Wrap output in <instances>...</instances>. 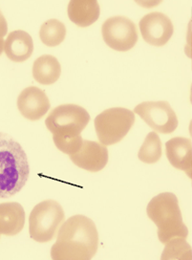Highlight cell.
Listing matches in <instances>:
<instances>
[{"label": "cell", "mask_w": 192, "mask_h": 260, "mask_svg": "<svg viewBox=\"0 0 192 260\" xmlns=\"http://www.w3.org/2000/svg\"><path fill=\"white\" fill-rule=\"evenodd\" d=\"M139 26L144 41L157 47L166 45L174 32L170 18L159 12L144 16Z\"/></svg>", "instance_id": "9c48e42d"}, {"label": "cell", "mask_w": 192, "mask_h": 260, "mask_svg": "<svg viewBox=\"0 0 192 260\" xmlns=\"http://www.w3.org/2000/svg\"><path fill=\"white\" fill-rule=\"evenodd\" d=\"M70 159L80 169L98 172L105 168L108 162L106 146L94 141L83 140V144L77 153L70 155Z\"/></svg>", "instance_id": "30bf717a"}, {"label": "cell", "mask_w": 192, "mask_h": 260, "mask_svg": "<svg viewBox=\"0 0 192 260\" xmlns=\"http://www.w3.org/2000/svg\"><path fill=\"white\" fill-rule=\"evenodd\" d=\"M61 66L56 57L44 55L36 59L33 66V77L43 85L55 83L60 77Z\"/></svg>", "instance_id": "2e32d148"}, {"label": "cell", "mask_w": 192, "mask_h": 260, "mask_svg": "<svg viewBox=\"0 0 192 260\" xmlns=\"http://www.w3.org/2000/svg\"><path fill=\"white\" fill-rule=\"evenodd\" d=\"M62 207L54 200H45L38 204L31 211L29 218L30 236L37 242H49L64 222Z\"/></svg>", "instance_id": "277c9868"}, {"label": "cell", "mask_w": 192, "mask_h": 260, "mask_svg": "<svg viewBox=\"0 0 192 260\" xmlns=\"http://www.w3.org/2000/svg\"><path fill=\"white\" fill-rule=\"evenodd\" d=\"M67 12L73 23L88 27L99 19L101 8L96 0H72L68 4Z\"/></svg>", "instance_id": "9a60e30c"}, {"label": "cell", "mask_w": 192, "mask_h": 260, "mask_svg": "<svg viewBox=\"0 0 192 260\" xmlns=\"http://www.w3.org/2000/svg\"><path fill=\"white\" fill-rule=\"evenodd\" d=\"M162 142L156 132H150L141 146L138 157L145 164H155L162 157Z\"/></svg>", "instance_id": "ac0fdd59"}, {"label": "cell", "mask_w": 192, "mask_h": 260, "mask_svg": "<svg viewBox=\"0 0 192 260\" xmlns=\"http://www.w3.org/2000/svg\"><path fill=\"white\" fill-rule=\"evenodd\" d=\"M165 245L166 248L161 256L162 259H191V247L184 238L175 237L170 239Z\"/></svg>", "instance_id": "d6986e66"}, {"label": "cell", "mask_w": 192, "mask_h": 260, "mask_svg": "<svg viewBox=\"0 0 192 260\" xmlns=\"http://www.w3.org/2000/svg\"><path fill=\"white\" fill-rule=\"evenodd\" d=\"M135 122V114L131 110L115 107L98 115L95 119L97 136L104 146H112L127 135Z\"/></svg>", "instance_id": "8992f818"}, {"label": "cell", "mask_w": 192, "mask_h": 260, "mask_svg": "<svg viewBox=\"0 0 192 260\" xmlns=\"http://www.w3.org/2000/svg\"><path fill=\"white\" fill-rule=\"evenodd\" d=\"M17 107L26 119L38 121L48 112L50 102L43 90L31 86L25 88L17 98Z\"/></svg>", "instance_id": "8fae6325"}, {"label": "cell", "mask_w": 192, "mask_h": 260, "mask_svg": "<svg viewBox=\"0 0 192 260\" xmlns=\"http://www.w3.org/2000/svg\"><path fill=\"white\" fill-rule=\"evenodd\" d=\"M166 153L169 162L191 178L192 144L189 139L175 137L166 144Z\"/></svg>", "instance_id": "7c38bea8"}, {"label": "cell", "mask_w": 192, "mask_h": 260, "mask_svg": "<svg viewBox=\"0 0 192 260\" xmlns=\"http://www.w3.org/2000/svg\"><path fill=\"white\" fill-rule=\"evenodd\" d=\"M139 115L153 130L163 134H170L178 127V118L172 107L165 101L145 102L135 107Z\"/></svg>", "instance_id": "ba28073f"}, {"label": "cell", "mask_w": 192, "mask_h": 260, "mask_svg": "<svg viewBox=\"0 0 192 260\" xmlns=\"http://www.w3.org/2000/svg\"><path fill=\"white\" fill-rule=\"evenodd\" d=\"M8 32V24L3 16V14L0 11V38H4Z\"/></svg>", "instance_id": "44dd1931"}, {"label": "cell", "mask_w": 192, "mask_h": 260, "mask_svg": "<svg viewBox=\"0 0 192 260\" xmlns=\"http://www.w3.org/2000/svg\"><path fill=\"white\" fill-rule=\"evenodd\" d=\"M25 225V211L16 202L0 204V235L16 236Z\"/></svg>", "instance_id": "4fadbf2b"}, {"label": "cell", "mask_w": 192, "mask_h": 260, "mask_svg": "<svg viewBox=\"0 0 192 260\" xmlns=\"http://www.w3.org/2000/svg\"><path fill=\"white\" fill-rule=\"evenodd\" d=\"M4 40H3V38H0V56H1V54H2V52H3V50H4Z\"/></svg>", "instance_id": "7402d4cb"}, {"label": "cell", "mask_w": 192, "mask_h": 260, "mask_svg": "<svg viewBox=\"0 0 192 260\" xmlns=\"http://www.w3.org/2000/svg\"><path fill=\"white\" fill-rule=\"evenodd\" d=\"M146 212L158 228L161 243L166 244L175 237L185 239L188 236V229L183 221L176 195L164 192L155 196L147 205Z\"/></svg>", "instance_id": "3957f363"}, {"label": "cell", "mask_w": 192, "mask_h": 260, "mask_svg": "<svg viewBox=\"0 0 192 260\" xmlns=\"http://www.w3.org/2000/svg\"><path fill=\"white\" fill-rule=\"evenodd\" d=\"M98 247L99 234L95 223L77 214L58 229L51 256L54 260H90L96 254Z\"/></svg>", "instance_id": "6da1fadb"}, {"label": "cell", "mask_w": 192, "mask_h": 260, "mask_svg": "<svg viewBox=\"0 0 192 260\" xmlns=\"http://www.w3.org/2000/svg\"><path fill=\"white\" fill-rule=\"evenodd\" d=\"M102 34L107 46L119 52L129 51L138 41L136 25L125 16H113L105 20Z\"/></svg>", "instance_id": "52a82bcc"}, {"label": "cell", "mask_w": 192, "mask_h": 260, "mask_svg": "<svg viewBox=\"0 0 192 260\" xmlns=\"http://www.w3.org/2000/svg\"><path fill=\"white\" fill-rule=\"evenodd\" d=\"M4 51L12 61L23 62L32 56L34 51L32 37L21 30L10 32L4 42Z\"/></svg>", "instance_id": "5bb4252c"}, {"label": "cell", "mask_w": 192, "mask_h": 260, "mask_svg": "<svg viewBox=\"0 0 192 260\" xmlns=\"http://www.w3.org/2000/svg\"><path fill=\"white\" fill-rule=\"evenodd\" d=\"M66 37L65 25L57 19H50L40 27V38L49 47L59 45Z\"/></svg>", "instance_id": "e0dca14e"}, {"label": "cell", "mask_w": 192, "mask_h": 260, "mask_svg": "<svg viewBox=\"0 0 192 260\" xmlns=\"http://www.w3.org/2000/svg\"><path fill=\"white\" fill-rule=\"evenodd\" d=\"M54 143L56 147L65 154L72 155L77 153L83 144V139L79 135L73 138H61V137H53Z\"/></svg>", "instance_id": "ffe728a7"}, {"label": "cell", "mask_w": 192, "mask_h": 260, "mask_svg": "<svg viewBox=\"0 0 192 260\" xmlns=\"http://www.w3.org/2000/svg\"><path fill=\"white\" fill-rule=\"evenodd\" d=\"M90 121L88 112L77 105H62L51 111L45 124L53 137L73 138L80 135Z\"/></svg>", "instance_id": "5b68a950"}, {"label": "cell", "mask_w": 192, "mask_h": 260, "mask_svg": "<svg viewBox=\"0 0 192 260\" xmlns=\"http://www.w3.org/2000/svg\"><path fill=\"white\" fill-rule=\"evenodd\" d=\"M30 167L22 146L0 132V198H9L24 187Z\"/></svg>", "instance_id": "7a4b0ae2"}]
</instances>
